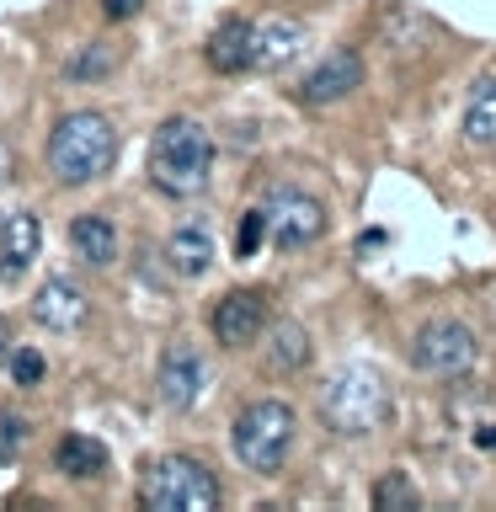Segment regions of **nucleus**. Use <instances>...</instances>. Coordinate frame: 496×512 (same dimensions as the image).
<instances>
[{
	"mask_svg": "<svg viewBox=\"0 0 496 512\" xmlns=\"http://www.w3.org/2000/svg\"><path fill=\"white\" fill-rule=\"evenodd\" d=\"M214 176V134L198 118H166L150 139V187L166 198H198Z\"/></svg>",
	"mask_w": 496,
	"mask_h": 512,
	"instance_id": "obj_1",
	"label": "nucleus"
},
{
	"mask_svg": "<svg viewBox=\"0 0 496 512\" xmlns=\"http://www.w3.org/2000/svg\"><path fill=\"white\" fill-rule=\"evenodd\" d=\"M304 48V27L294 16H267L256 22V38H251V70H283Z\"/></svg>",
	"mask_w": 496,
	"mask_h": 512,
	"instance_id": "obj_15",
	"label": "nucleus"
},
{
	"mask_svg": "<svg viewBox=\"0 0 496 512\" xmlns=\"http://www.w3.org/2000/svg\"><path fill=\"white\" fill-rule=\"evenodd\" d=\"M475 358H480L475 331L464 326V320H454V315L427 320V326L411 336V363L422 368V374H432V379H464L475 368Z\"/></svg>",
	"mask_w": 496,
	"mask_h": 512,
	"instance_id": "obj_6",
	"label": "nucleus"
},
{
	"mask_svg": "<svg viewBox=\"0 0 496 512\" xmlns=\"http://www.w3.org/2000/svg\"><path fill=\"white\" fill-rule=\"evenodd\" d=\"M358 86H363V54L358 48H331V54L299 80L294 96L304 107H336V102H347Z\"/></svg>",
	"mask_w": 496,
	"mask_h": 512,
	"instance_id": "obj_9",
	"label": "nucleus"
},
{
	"mask_svg": "<svg viewBox=\"0 0 496 512\" xmlns=\"http://www.w3.org/2000/svg\"><path fill=\"white\" fill-rule=\"evenodd\" d=\"M54 470L64 480H102L107 475V448L86 432H64L54 443Z\"/></svg>",
	"mask_w": 496,
	"mask_h": 512,
	"instance_id": "obj_18",
	"label": "nucleus"
},
{
	"mask_svg": "<svg viewBox=\"0 0 496 512\" xmlns=\"http://www.w3.org/2000/svg\"><path fill=\"white\" fill-rule=\"evenodd\" d=\"M112 64H118V54H112L107 43H91V48H80V54L64 64V75H70L75 86H86V80H107Z\"/></svg>",
	"mask_w": 496,
	"mask_h": 512,
	"instance_id": "obj_20",
	"label": "nucleus"
},
{
	"mask_svg": "<svg viewBox=\"0 0 496 512\" xmlns=\"http://www.w3.org/2000/svg\"><path fill=\"white\" fill-rule=\"evenodd\" d=\"M320 422H326L336 438H368L390 422V384H384L379 368L368 363H347L336 368L320 390Z\"/></svg>",
	"mask_w": 496,
	"mask_h": 512,
	"instance_id": "obj_3",
	"label": "nucleus"
},
{
	"mask_svg": "<svg viewBox=\"0 0 496 512\" xmlns=\"http://www.w3.org/2000/svg\"><path fill=\"white\" fill-rule=\"evenodd\" d=\"M267 342H262V358L272 374H299L304 363L315 358V347H310V331L299 326V320H267Z\"/></svg>",
	"mask_w": 496,
	"mask_h": 512,
	"instance_id": "obj_16",
	"label": "nucleus"
},
{
	"mask_svg": "<svg viewBox=\"0 0 496 512\" xmlns=\"http://www.w3.org/2000/svg\"><path fill=\"white\" fill-rule=\"evenodd\" d=\"M43 160L59 187H86L96 176H107L112 160H118V128H112L107 112H70L48 134Z\"/></svg>",
	"mask_w": 496,
	"mask_h": 512,
	"instance_id": "obj_2",
	"label": "nucleus"
},
{
	"mask_svg": "<svg viewBox=\"0 0 496 512\" xmlns=\"http://www.w3.org/2000/svg\"><path fill=\"white\" fill-rule=\"evenodd\" d=\"M262 240H267V214H262V203H256L235 224V256H240V262H251V256L262 251Z\"/></svg>",
	"mask_w": 496,
	"mask_h": 512,
	"instance_id": "obj_23",
	"label": "nucleus"
},
{
	"mask_svg": "<svg viewBox=\"0 0 496 512\" xmlns=\"http://www.w3.org/2000/svg\"><path fill=\"white\" fill-rule=\"evenodd\" d=\"M475 443H480V448H496V427H480V432H475Z\"/></svg>",
	"mask_w": 496,
	"mask_h": 512,
	"instance_id": "obj_27",
	"label": "nucleus"
},
{
	"mask_svg": "<svg viewBox=\"0 0 496 512\" xmlns=\"http://www.w3.org/2000/svg\"><path fill=\"white\" fill-rule=\"evenodd\" d=\"M251 38H256V22H246V16H224V22L208 32L203 54L219 75H246L251 70Z\"/></svg>",
	"mask_w": 496,
	"mask_h": 512,
	"instance_id": "obj_14",
	"label": "nucleus"
},
{
	"mask_svg": "<svg viewBox=\"0 0 496 512\" xmlns=\"http://www.w3.org/2000/svg\"><path fill=\"white\" fill-rule=\"evenodd\" d=\"M43 251V230L27 208H0V283L27 278V267Z\"/></svg>",
	"mask_w": 496,
	"mask_h": 512,
	"instance_id": "obj_12",
	"label": "nucleus"
},
{
	"mask_svg": "<svg viewBox=\"0 0 496 512\" xmlns=\"http://www.w3.org/2000/svg\"><path fill=\"white\" fill-rule=\"evenodd\" d=\"M22 438H27V422H22L16 411H0V464L16 459V448H22Z\"/></svg>",
	"mask_w": 496,
	"mask_h": 512,
	"instance_id": "obj_24",
	"label": "nucleus"
},
{
	"mask_svg": "<svg viewBox=\"0 0 496 512\" xmlns=\"http://www.w3.org/2000/svg\"><path fill=\"white\" fill-rule=\"evenodd\" d=\"M262 214H267V240L283 251H304L326 235V203L304 187H272L262 198Z\"/></svg>",
	"mask_w": 496,
	"mask_h": 512,
	"instance_id": "obj_7",
	"label": "nucleus"
},
{
	"mask_svg": "<svg viewBox=\"0 0 496 512\" xmlns=\"http://www.w3.org/2000/svg\"><path fill=\"white\" fill-rule=\"evenodd\" d=\"M86 315H91L86 288H80L75 278H64V272H48V278L38 283V294H32V320H38L43 331L70 336V331L86 326Z\"/></svg>",
	"mask_w": 496,
	"mask_h": 512,
	"instance_id": "obj_11",
	"label": "nucleus"
},
{
	"mask_svg": "<svg viewBox=\"0 0 496 512\" xmlns=\"http://www.w3.org/2000/svg\"><path fill=\"white\" fill-rule=\"evenodd\" d=\"M294 438H299L294 406H288V400H272V395L251 400L230 427V448L251 475H278L288 464V454H294Z\"/></svg>",
	"mask_w": 496,
	"mask_h": 512,
	"instance_id": "obj_4",
	"label": "nucleus"
},
{
	"mask_svg": "<svg viewBox=\"0 0 496 512\" xmlns=\"http://www.w3.org/2000/svg\"><path fill=\"white\" fill-rule=\"evenodd\" d=\"M70 251L96 272L112 267L118 262V230H112V219L107 214H75L70 219Z\"/></svg>",
	"mask_w": 496,
	"mask_h": 512,
	"instance_id": "obj_17",
	"label": "nucleus"
},
{
	"mask_svg": "<svg viewBox=\"0 0 496 512\" xmlns=\"http://www.w3.org/2000/svg\"><path fill=\"white\" fill-rule=\"evenodd\" d=\"M459 134H464L470 150H491V144H496V75H480L475 86H470Z\"/></svg>",
	"mask_w": 496,
	"mask_h": 512,
	"instance_id": "obj_19",
	"label": "nucleus"
},
{
	"mask_svg": "<svg viewBox=\"0 0 496 512\" xmlns=\"http://www.w3.org/2000/svg\"><path fill=\"white\" fill-rule=\"evenodd\" d=\"M416 502H422V496H416V486H411L406 470H390V475L374 486V507H379V512H411Z\"/></svg>",
	"mask_w": 496,
	"mask_h": 512,
	"instance_id": "obj_21",
	"label": "nucleus"
},
{
	"mask_svg": "<svg viewBox=\"0 0 496 512\" xmlns=\"http://www.w3.org/2000/svg\"><path fill=\"white\" fill-rule=\"evenodd\" d=\"M203 390H208V363H203V352L187 347V342L166 347V358H160V374H155L160 406L187 411V406H198V400H203Z\"/></svg>",
	"mask_w": 496,
	"mask_h": 512,
	"instance_id": "obj_10",
	"label": "nucleus"
},
{
	"mask_svg": "<svg viewBox=\"0 0 496 512\" xmlns=\"http://www.w3.org/2000/svg\"><path fill=\"white\" fill-rule=\"evenodd\" d=\"M267 294L262 288H230L219 304H214V315H208V331H214V342L219 347H251L256 336L267 331Z\"/></svg>",
	"mask_w": 496,
	"mask_h": 512,
	"instance_id": "obj_8",
	"label": "nucleus"
},
{
	"mask_svg": "<svg viewBox=\"0 0 496 512\" xmlns=\"http://www.w3.org/2000/svg\"><path fill=\"white\" fill-rule=\"evenodd\" d=\"M6 368H11V384H22V390H38V384L48 379V358L38 347H11Z\"/></svg>",
	"mask_w": 496,
	"mask_h": 512,
	"instance_id": "obj_22",
	"label": "nucleus"
},
{
	"mask_svg": "<svg viewBox=\"0 0 496 512\" xmlns=\"http://www.w3.org/2000/svg\"><path fill=\"white\" fill-rule=\"evenodd\" d=\"M224 502L214 470L192 454H166L155 459L139 480V507L144 512H214Z\"/></svg>",
	"mask_w": 496,
	"mask_h": 512,
	"instance_id": "obj_5",
	"label": "nucleus"
},
{
	"mask_svg": "<svg viewBox=\"0 0 496 512\" xmlns=\"http://www.w3.org/2000/svg\"><path fill=\"white\" fill-rule=\"evenodd\" d=\"M16 171V155H11V144L6 139H0V182H6V176Z\"/></svg>",
	"mask_w": 496,
	"mask_h": 512,
	"instance_id": "obj_26",
	"label": "nucleus"
},
{
	"mask_svg": "<svg viewBox=\"0 0 496 512\" xmlns=\"http://www.w3.org/2000/svg\"><path fill=\"white\" fill-rule=\"evenodd\" d=\"M144 6V0H102V11L112 16V22H128V16H134Z\"/></svg>",
	"mask_w": 496,
	"mask_h": 512,
	"instance_id": "obj_25",
	"label": "nucleus"
},
{
	"mask_svg": "<svg viewBox=\"0 0 496 512\" xmlns=\"http://www.w3.org/2000/svg\"><path fill=\"white\" fill-rule=\"evenodd\" d=\"M166 267L176 278H203L214 267V230L203 219H187L166 235Z\"/></svg>",
	"mask_w": 496,
	"mask_h": 512,
	"instance_id": "obj_13",
	"label": "nucleus"
},
{
	"mask_svg": "<svg viewBox=\"0 0 496 512\" xmlns=\"http://www.w3.org/2000/svg\"><path fill=\"white\" fill-rule=\"evenodd\" d=\"M6 342H11V336H6V320H0V363H6V352H11Z\"/></svg>",
	"mask_w": 496,
	"mask_h": 512,
	"instance_id": "obj_28",
	"label": "nucleus"
}]
</instances>
